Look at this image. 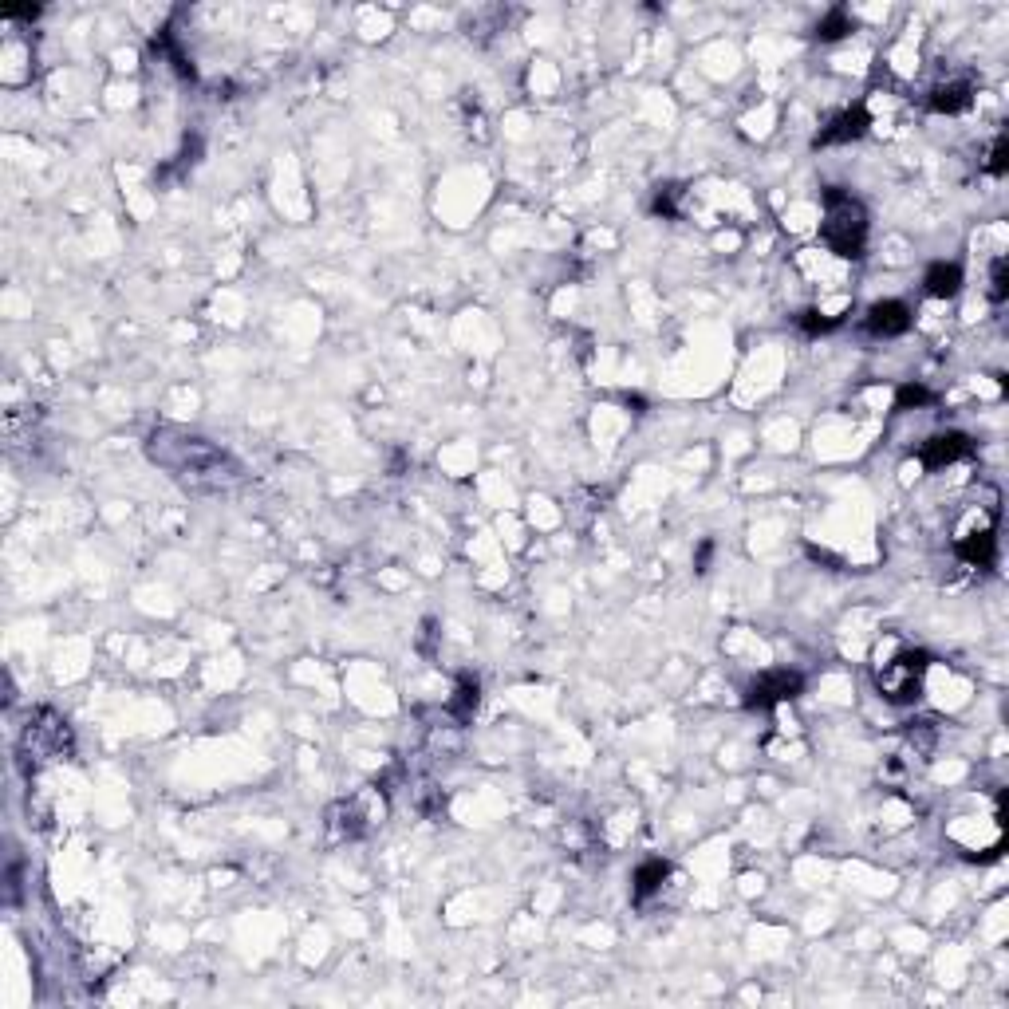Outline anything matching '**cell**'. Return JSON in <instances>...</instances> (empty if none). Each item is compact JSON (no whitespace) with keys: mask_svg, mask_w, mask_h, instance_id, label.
I'll return each instance as SVG.
<instances>
[{"mask_svg":"<svg viewBox=\"0 0 1009 1009\" xmlns=\"http://www.w3.org/2000/svg\"><path fill=\"white\" fill-rule=\"evenodd\" d=\"M868 111L864 107H852V111H844V115H836L820 135H816V146H832V142H856V138L868 131Z\"/></svg>","mask_w":1009,"mask_h":1009,"instance_id":"52a82bcc","label":"cell"},{"mask_svg":"<svg viewBox=\"0 0 1009 1009\" xmlns=\"http://www.w3.org/2000/svg\"><path fill=\"white\" fill-rule=\"evenodd\" d=\"M923 288H927V296H935V300H950V296L962 288V269H958L954 261H939V265L927 269Z\"/></svg>","mask_w":1009,"mask_h":1009,"instance_id":"9c48e42d","label":"cell"},{"mask_svg":"<svg viewBox=\"0 0 1009 1009\" xmlns=\"http://www.w3.org/2000/svg\"><path fill=\"white\" fill-rule=\"evenodd\" d=\"M990 300H994V304L1006 300V261H998L994 272H990Z\"/></svg>","mask_w":1009,"mask_h":1009,"instance_id":"5bb4252c","label":"cell"},{"mask_svg":"<svg viewBox=\"0 0 1009 1009\" xmlns=\"http://www.w3.org/2000/svg\"><path fill=\"white\" fill-rule=\"evenodd\" d=\"M848 32H852V24H848V12H844V8H836V12L816 28L820 40H840V36H848Z\"/></svg>","mask_w":1009,"mask_h":1009,"instance_id":"8fae6325","label":"cell"},{"mask_svg":"<svg viewBox=\"0 0 1009 1009\" xmlns=\"http://www.w3.org/2000/svg\"><path fill=\"white\" fill-rule=\"evenodd\" d=\"M966 454H970V438H962V434H939V438H931V442L919 446V462H923L927 470L954 466V462L966 458Z\"/></svg>","mask_w":1009,"mask_h":1009,"instance_id":"8992f818","label":"cell"},{"mask_svg":"<svg viewBox=\"0 0 1009 1009\" xmlns=\"http://www.w3.org/2000/svg\"><path fill=\"white\" fill-rule=\"evenodd\" d=\"M797 690H801V678H797V674H789V671L761 674V678L753 682V690H749V706L769 710V706H777V702L797 698Z\"/></svg>","mask_w":1009,"mask_h":1009,"instance_id":"277c9868","label":"cell"},{"mask_svg":"<svg viewBox=\"0 0 1009 1009\" xmlns=\"http://www.w3.org/2000/svg\"><path fill=\"white\" fill-rule=\"evenodd\" d=\"M911 328V308L903 300H879L868 308V332L879 339H895Z\"/></svg>","mask_w":1009,"mask_h":1009,"instance_id":"5b68a950","label":"cell"},{"mask_svg":"<svg viewBox=\"0 0 1009 1009\" xmlns=\"http://www.w3.org/2000/svg\"><path fill=\"white\" fill-rule=\"evenodd\" d=\"M931 399H935V395H931L927 387H919V383H907V387L899 391V403H895V406H899V410H911V406H927Z\"/></svg>","mask_w":1009,"mask_h":1009,"instance_id":"4fadbf2b","label":"cell"},{"mask_svg":"<svg viewBox=\"0 0 1009 1009\" xmlns=\"http://www.w3.org/2000/svg\"><path fill=\"white\" fill-rule=\"evenodd\" d=\"M970 103H974V87L962 83V79L942 83V87H935V95H931V107L942 111V115H962V111H970Z\"/></svg>","mask_w":1009,"mask_h":1009,"instance_id":"ba28073f","label":"cell"},{"mask_svg":"<svg viewBox=\"0 0 1009 1009\" xmlns=\"http://www.w3.org/2000/svg\"><path fill=\"white\" fill-rule=\"evenodd\" d=\"M150 458L158 466H166L170 473H178L182 481L198 485V489H213V485H225L237 466L229 462V454L205 438H194V434H154L150 438Z\"/></svg>","mask_w":1009,"mask_h":1009,"instance_id":"6da1fadb","label":"cell"},{"mask_svg":"<svg viewBox=\"0 0 1009 1009\" xmlns=\"http://www.w3.org/2000/svg\"><path fill=\"white\" fill-rule=\"evenodd\" d=\"M820 241L828 245V253L856 261L864 257L868 245V213L844 190H824V221H820Z\"/></svg>","mask_w":1009,"mask_h":1009,"instance_id":"7a4b0ae2","label":"cell"},{"mask_svg":"<svg viewBox=\"0 0 1009 1009\" xmlns=\"http://www.w3.org/2000/svg\"><path fill=\"white\" fill-rule=\"evenodd\" d=\"M923 671H927V655L899 651L895 659H879L875 663V682H879V690H883L887 702H911L919 694Z\"/></svg>","mask_w":1009,"mask_h":1009,"instance_id":"3957f363","label":"cell"},{"mask_svg":"<svg viewBox=\"0 0 1009 1009\" xmlns=\"http://www.w3.org/2000/svg\"><path fill=\"white\" fill-rule=\"evenodd\" d=\"M671 875L667 868V860H647L639 872H635V887H631V895H635V903H647L651 895H659L663 891V879Z\"/></svg>","mask_w":1009,"mask_h":1009,"instance_id":"30bf717a","label":"cell"},{"mask_svg":"<svg viewBox=\"0 0 1009 1009\" xmlns=\"http://www.w3.org/2000/svg\"><path fill=\"white\" fill-rule=\"evenodd\" d=\"M473 706H477V682H473V678H462V682H458V698L450 702V710H454L458 718H470Z\"/></svg>","mask_w":1009,"mask_h":1009,"instance_id":"7c38bea8","label":"cell"}]
</instances>
